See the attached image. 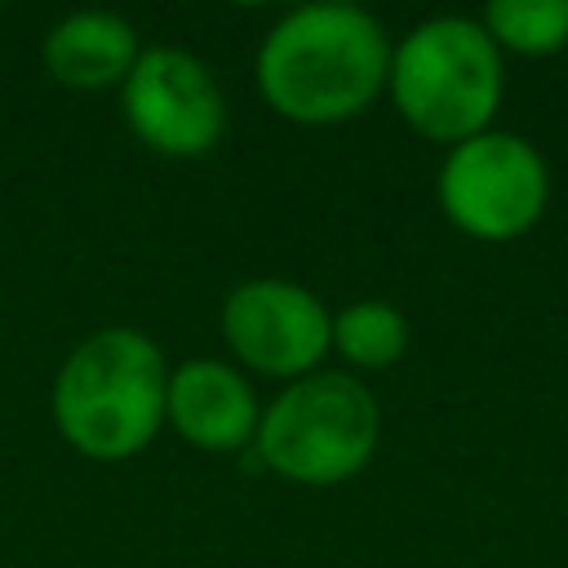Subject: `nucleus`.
Segmentation results:
<instances>
[{
  "label": "nucleus",
  "instance_id": "obj_11",
  "mask_svg": "<svg viewBox=\"0 0 568 568\" xmlns=\"http://www.w3.org/2000/svg\"><path fill=\"white\" fill-rule=\"evenodd\" d=\"M333 346L355 368H390L408 351V320L390 302H351L333 315Z\"/></svg>",
  "mask_w": 568,
  "mask_h": 568
},
{
  "label": "nucleus",
  "instance_id": "obj_5",
  "mask_svg": "<svg viewBox=\"0 0 568 568\" xmlns=\"http://www.w3.org/2000/svg\"><path fill=\"white\" fill-rule=\"evenodd\" d=\"M435 200L444 217L484 244H506L528 235L550 209V164L524 133L484 129L448 146Z\"/></svg>",
  "mask_w": 568,
  "mask_h": 568
},
{
  "label": "nucleus",
  "instance_id": "obj_2",
  "mask_svg": "<svg viewBox=\"0 0 568 568\" xmlns=\"http://www.w3.org/2000/svg\"><path fill=\"white\" fill-rule=\"evenodd\" d=\"M164 395L169 368L160 346L138 328H102L58 368L53 426L75 453L120 462L155 439L164 426Z\"/></svg>",
  "mask_w": 568,
  "mask_h": 568
},
{
  "label": "nucleus",
  "instance_id": "obj_8",
  "mask_svg": "<svg viewBox=\"0 0 568 568\" xmlns=\"http://www.w3.org/2000/svg\"><path fill=\"white\" fill-rule=\"evenodd\" d=\"M164 417L182 439L209 453H231L257 435L253 386L217 359H186L178 373H169Z\"/></svg>",
  "mask_w": 568,
  "mask_h": 568
},
{
  "label": "nucleus",
  "instance_id": "obj_7",
  "mask_svg": "<svg viewBox=\"0 0 568 568\" xmlns=\"http://www.w3.org/2000/svg\"><path fill=\"white\" fill-rule=\"evenodd\" d=\"M222 337L248 368L297 382L333 346V315L293 280H244L222 302Z\"/></svg>",
  "mask_w": 568,
  "mask_h": 568
},
{
  "label": "nucleus",
  "instance_id": "obj_10",
  "mask_svg": "<svg viewBox=\"0 0 568 568\" xmlns=\"http://www.w3.org/2000/svg\"><path fill=\"white\" fill-rule=\"evenodd\" d=\"M479 22L501 53L550 58L568 49V0H493Z\"/></svg>",
  "mask_w": 568,
  "mask_h": 568
},
{
  "label": "nucleus",
  "instance_id": "obj_6",
  "mask_svg": "<svg viewBox=\"0 0 568 568\" xmlns=\"http://www.w3.org/2000/svg\"><path fill=\"white\" fill-rule=\"evenodd\" d=\"M124 120L160 155H204L217 146L226 129L222 89L209 67L186 49H142L133 71L124 75Z\"/></svg>",
  "mask_w": 568,
  "mask_h": 568
},
{
  "label": "nucleus",
  "instance_id": "obj_4",
  "mask_svg": "<svg viewBox=\"0 0 568 568\" xmlns=\"http://www.w3.org/2000/svg\"><path fill=\"white\" fill-rule=\"evenodd\" d=\"M382 413L373 390L351 373H306L288 382L257 417L262 462L293 484H342L377 448Z\"/></svg>",
  "mask_w": 568,
  "mask_h": 568
},
{
  "label": "nucleus",
  "instance_id": "obj_9",
  "mask_svg": "<svg viewBox=\"0 0 568 568\" xmlns=\"http://www.w3.org/2000/svg\"><path fill=\"white\" fill-rule=\"evenodd\" d=\"M138 58V31L106 9L71 13L44 36V67L67 89H106L124 80Z\"/></svg>",
  "mask_w": 568,
  "mask_h": 568
},
{
  "label": "nucleus",
  "instance_id": "obj_1",
  "mask_svg": "<svg viewBox=\"0 0 568 568\" xmlns=\"http://www.w3.org/2000/svg\"><path fill=\"white\" fill-rule=\"evenodd\" d=\"M390 75V40L359 4H302L257 53L262 98L297 124H337L373 106Z\"/></svg>",
  "mask_w": 568,
  "mask_h": 568
},
{
  "label": "nucleus",
  "instance_id": "obj_3",
  "mask_svg": "<svg viewBox=\"0 0 568 568\" xmlns=\"http://www.w3.org/2000/svg\"><path fill=\"white\" fill-rule=\"evenodd\" d=\"M386 89L413 133L439 146H457L493 129L506 89L501 49L479 18H426L390 49Z\"/></svg>",
  "mask_w": 568,
  "mask_h": 568
}]
</instances>
